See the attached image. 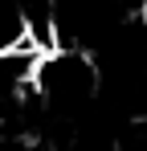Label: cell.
I'll list each match as a JSON object with an SVG mask.
<instances>
[{"mask_svg":"<svg viewBox=\"0 0 147 151\" xmlns=\"http://www.w3.org/2000/svg\"><path fill=\"white\" fill-rule=\"evenodd\" d=\"M110 151H147V123H127L115 131Z\"/></svg>","mask_w":147,"mask_h":151,"instance_id":"cell-1","label":"cell"}]
</instances>
